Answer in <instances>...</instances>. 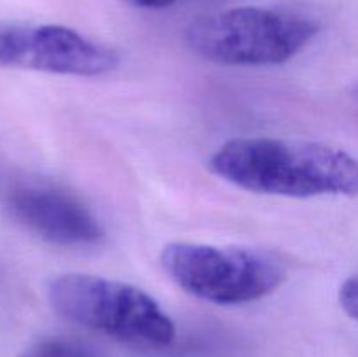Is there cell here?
I'll use <instances>...</instances> for the list:
<instances>
[{
	"instance_id": "obj_1",
	"label": "cell",
	"mask_w": 358,
	"mask_h": 357,
	"mask_svg": "<svg viewBox=\"0 0 358 357\" xmlns=\"http://www.w3.org/2000/svg\"><path fill=\"white\" fill-rule=\"evenodd\" d=\"M208 167L217 177L259 195H358L357 158L322 142L271 136L233 139L212 154Z\"/></svg>"
},
{
	"instance_id": "obj_2",
	"label": "cell",
	"mask_w": 358,
	"mask_h": 357,
	"mask_svg": "<svg viewBox=\"0 0 358 357\" xmlns=\"http://www.w3.org/2000/svg\"><path fill=\"white\" fill-rule=\"evenodd\" d=\"M318 23L306 14L276 7H233L201 16L185 30L194 55L220 65H282L303 51Z\"/></svg>"
},
{
	"instance_id": "obj_3",
	"label": "cell",
	"mask_w": 358,
	"mask_h": 357,
	"mask_svg": "<svg viewBox=\"0 0 358 357\" xmlns=\"http://www.w3.org/2000/svg\"><path fill=\"white\" fill-rule=\"evenodd\" d=\"M52 310L72 324L143 346L170 345L175 324L152 296L131 284L87 273H66L49 282Z\"/></svg>"
},
{
	"instance_id": "obj_4",
	"label": "cell",
	"mask_w": 358,
	"mask_h": 357,
	"mask_svg": "<svg viewBox=\"0 0 358 357\" xmlns=\"http://www.w3.org/2000/svg\"><path fill=\"white\" fill-rule=\"evenodd\" d=\"M159 261L185 293L224 307L262 300L287 279V266L259 248L173 241L164 245Z\"/></svg>"
},
{
	"instance_id": "obj_5",
	"label": "cell",
	"mask_w": 358,
	"mask_h": 357,
	"mask_svg": "<svg viewBox=\"0 0 358 357\" xmlns=\"http://www.w3.org/2000/svg\"><path fill=\"white\" fill-rule=\"evenodd\" d=\"M119 62L114 49L62 24L0 27V65L94 77L115 70Z\"/></svg>"
},
{
	"instance_id": "obj_6",
	"label": "cell",
	"mask_w": 358,
	"mask_h": 357,
	"mask_svg": "<svg viewBox=\"0 0 358 357\" xmlns=\"http://www.w3.org/2000/svg\"><path fill=\"white\" fill-rule=\"evenodd\" d=\"M9 210L17 223L37 237L65 247L98 245L105 230L77 196L51 184H24L9 195Z\"/></svg>"
},
{
	"instance_id": "obj_7",
	"label": "cell",
	"mask_w": 358,
	"mask_h": 357,
	"mask_svg": "<svg viewBox=\"0 0 358 357\" xmlns=\"http://www.w3.org/2000/svg\"><path fill=\"white\" fill-rule=\"evenodd\" d=\"M20 357H100V354L77 340L44 338L27 346Z\"/></svg>"
},
{
	"instance_id": "obj_8",
	"label": "cell",
	"mask_w": 358,
	"mask_h": 357,
	"mask_svg": "<svg viewBox=\"0 0 358 357\" xmlns=\"http://www.w3.org/2000/svg\"><path fill=\"white\" fill-rule=\"evenodd\" d=\"M339 304L348 317L358 322V273L343 282L339 289Z\"/></svg>"
},
{
	"instance_id": "obj_9",
	"label": "cell",
	"mask_w": 358,
	"mask_h": 357,
	"mask_svg": "<svg viewBox=\"0 0 358 357\" xmlns=\"http://www.w3.org/2000/svg\"><path fill=\"white\" fill-rule=\"evenodd\" d=\"M128 2L136 7H142V9H163V7L175 4L177 0H128Z\"/></svg>"
},
{
	"instance_id": "obj_10",
	"label": "cell",
	"mask_w": 358,
	"mask_h": 357,
	"mask_svg": "<svg viewBox=\"0 0 358 357\" xmlns=\"http://www.w3.org/2000/svg\"><path fill=\"white\" fill-rule=\"evenodd\" d=\"M353 93H355V97H357V98H358V86H357V88H355V91H353Z\"/></svg>"
}]
</instances>
